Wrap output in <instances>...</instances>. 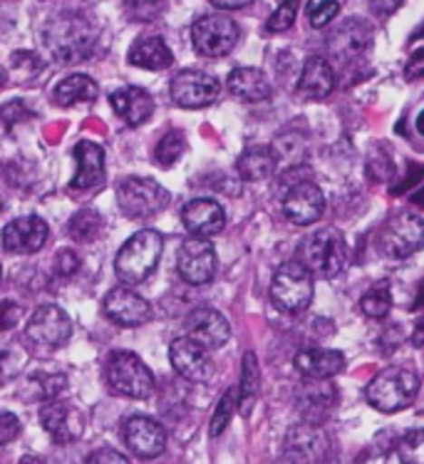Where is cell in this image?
Masks as SVG:
<instances>
[{
  "label": "cell",
  "instance_id": "obj_38",
  "mask_svg": "<svg viewBox=\"0 0 424 464\" xmlns=\"http://www.w3.org/2000/svg\"><path fill=\"white\" fill-rule=\"evenodd\" d=\"M298 5H301V0H283L274 15L268 18V23H265V30L268 33H283V30L291 28L295 23V15H298Z\"/></svg>",
  "mask_w": 424,
  "mask_h": 464
},
{
  "label": "cell",
  "instance_id": "obj_33",
  "mask_svg": "<svg viewBox=\"0 0 424 464\" xmlns=\"http://www.w3.org/2000/svg\"><path fill=\"white\" fill-rule=\"evenodd\" d=\"M360 308L368 318H385L390 308H392V294L385 281H380L370 288L368 294L360 298Z\"/></svg>",
  "mask_w": 424,
  "mask_h": 464
},
{
  "label": "cell",
  "instance_id": "obj_11",
  "mask_svg": "<svg viewBox=\"0 0 424 464\" xmlns=\"http://www.w3.org/2000/svg\"><path fill=\"white\" fill-rule=\"evenodd\" d=\"M179 276L191 285L208 284L217 274V251L208 244L207 237L187 238L177 254Z\"/></svg>",
  "mask_w": 424,
  "mask_h": 464
},
{
  "label": "cell",
  "instance_id": "obj_42",
  "mask_svg": "<svg viewBox=\"0 0 424 464\" xmlns=\"http://www.w3.org/2000/svg\"><path fill=\"white\" fill-rule=\"evenodd\" d=\"M80 268V258L72 251H60L55 258V271L60 276H72Z\"/></svg>",
  "mask_w": 424,
  "mask_h": 464
},
{
  "label": "cell",
  "instance_id": "obj_24",
  "mask_svg": "<svg viewBox=\"0 0 424 464\" xmlns=\"http://www.w3.org/2000/svg\"><path fill=\"white\" fill-rule=\"evenodd\" d=\"M332 90H335V72L330 63L323 57H311L303 65V72L298 77V95L305 100H323Z\"/></svg>",
  "mask_w": 424,
  "mask_h": 464
},
{
  "label": "cell",
  "instance_id": "obj_29",
  "mask_svg": "<svg viewBox=\"0 0 424 464\" xmlns=\"http://www.w3.org/2000/svg\"><path fill=\"white\" fill-rule=\"evenodd\" d=\"M55 102L63 107H72L77 102H94L97 100V85L92 77L70 75L55 87Z\"/></svg>",
  "mask_w": 424,
  "mask_h": 464
},
{
  "label": "cell",
  "instance_id": "obj_25",
  "mask_svg": "<svg viewBox=\"0 0 424 464\" xmlns=\"http://www.w3.org/2000/svg\"><path fill=\"white\" fill-rule=\"evenodd\" d=\"M226 87L236 100H244V102H264V100L271 97L268 77L255 67H236V70H231Z\"/></svg>",
  "mask_w": 424,
  "mask_h": 464
},
{
  "label": "cell",
  "instance_id": "obj_4",
  "mask_svg": "<svg viewBox=\"0 0 424 464\" xmlns=\"http://www.w3.org/2000/svg\"><path fill=\"white\" fill-rule=\"evenodd\" d=\"M377 254L390 261H402L424 248V218L412 211H400L390 217L377 231Z\"/></svg>",
  "mask_w": 424,
  "mask_h": 464
},
{
  "label": "cell",
  "instance_id": "obj_6",
  "mask_svg": "<svg viewBox=\"0 0 424 464\" xmlns=\"http://www.w3.org/2000/svg\"><path fill=\"white\" fill-rule=\"evenodd\" d=\"M313 278L315 276L301 261L283 264L271 281V301H274L275 308L283 313L305 311L311 305L313 294H315Z\"/></svg>",
  "mask_w": 424,
  "mask_h": 464
},
{
  "label": "cell",
  "instance_id": "obj_28",
  "mask_svg": "<svg viewBox=\"0 0 424 464\" xmlns=\"http://www.w3.org/2000/svg\"><path fill=\"white\" fill-rule=\"evenodd\" d=\"M285 442H288L285 455L291 459H318L325 452V442H323L321 432L313 425L293 427Z\"/></svg>",
  "mask_w": 424,
  "mask_h": 464
},
{
  "label": "cell",
  "instance_id": "obj_5",
  "mask_svg": "<svg viewBox=\"0 0 424 464\" xmlns=\"http://www.w3.org/2000/svg\"><path fill=\"white\" fill-rule=\"evenodd\" d=\"M419 390V378L407 368H387L370 380L365 388V400L380 412H400L415 400Z\"/></svg>",
  "mask_w": 424,
  "mask_h": 464
},
{
  "label": "cell",
  "instance_id": "obj_51",
  "mask_svg": "<svg viewBox=\"0 0 424 464\" xmlns=\"http://www.w3.org/2000/svg\"><path fill=\"white\" fill-rule=\"evenodd\" d=\"M412 343L415 345H424V313L417 318L415 331H412Z\"/></svg>",
  "mask_w": 424,
  "mask_h": 464
},
{
  "label": "cell",
  "instance_id": "obj_36",
  "mask_svg": "<svg viewBox=\"0 0 424 464\" xmlns=\"http://www.w3.org/2000/svg\"><path fill=\"white\" fill-rule=\"evenodd\" d=\"M397 457L407 464H424V430L407 432L397 445Z\"/></svg>",
  "mask_w": 424,
  "mask_h": 464
},
{
  "label": "cell",
  "instance_id": "obj_13",
  "mask_svg": "<svg viewBox=\"0 0 424 464\" xmlns=\"http://www.w3.org/2000/svg\"><path fill=\"white\" fill-rule=\"evenodd\" d=\"M323 211H325V194L311 181L293 184L288 194L283 197V214L295 227L315 224L323 217Z\"/></svg>",
  "mask_w": 424,
  "mask_h": 464
},
{
  "label": "cell",
  "instance_id": "obj_55",
  "mask_svg": "<svg viewBox=\"0 0 424 464\" xmlns=\"http://www.w3.org/2000/svg\"><path fill=\"white\" fill-rule=\"evenodd\" d=\"M0 211H3V199H0Z\"/></svg>",
  "mask_w": 424,
  "mask_h": 464
},
{
  "label": "cell",
  "instance_id": "obj_41",
  "mask_svg": "<svg viewBox=\"0 0 424 464\" xmlns=\"http://www.w3.org/2000/svg\"><path fill=\"white\" fill-rule=\"evenodd\" d=\"M20 435V420L10 412H0V447L13 442Z\"/></svg>",
  "mask_w": 424,
  "mask_h": 464
},
{
  "label": "cell",
  "instance_id": "obj_43",
  "mask_svg": "<svg viewBox=\"0 0 424 464\" xmlns=\"http://www.w3.org/2000/svg\"><path fill=\"white\" fill-rule=\"evenodd\" d=\"M405 77L410 80V82H412V80H422L424 77V48L415 50V53H412V57L407 60Z\"/></svg>",
  "mask_w": 424,
  "mask_h": 464
},
{
  "label": "cell",
  "instance_id": "obj_34",
  "mask_svg": "<svg viewBox=\"0 0 424 464\" xmlns=\"http://www.w3.org/2000/svg\"><path fill=\"white\" fill-rule=\"evenodd\" d=\"M184 147H187L184 134L174 130V132H167L164 137H161V142L157 144V152H154V157H157V161H159L161 167H171V164L184 154Z\"/></svg>",
  "mask_w": 424,
  "mask_h": 464
},
{
  "label": "cell",
  "instance_id": "obj_54",
  "mask_svg": "<svg viewBox=\"0 0 424 464\" xmlns=\"http://www.w3.org/2000/svg\"><path fill=\"white\" fill-rule=\"evenodd\" d=\"M5 85V75H3V72H0V87Z\"/></svg>",
  "mask_w": 424,
  "mask_h": 464
},
{
  "label": "cell",
  "instance_id": "obj_40",
  "mask_svg": "<svg viewBox=\"0 0 424 464\" xmlns=\"http://www.w3.org/2000/svg\"><path fill=\"white\" fill-rule=\"evenodd\" d=\"M127 13L134 20H151L159 13V0H127Z\"/></svg>",
  "mask_w": 424,
  "mask_h": 464
},
{
  "label": "cell",
  "instance_id": "obj_16",
  "mask_svg": "<svg viewBox=\"0 0 424 464\" xmlns=\"http://www.w3.org/2000/svg\"><path fill=\"white\" fill-rule=\"evenodd\" d=\"M122 437L127 447L132 450L134 455L141 457V459H154L167 447V432H164V427L157 420L144 415L130 417L122 427Z\"/></svg>",
  "mask_w": 424,
  "mask_h": 464
},
{
  "label": "cell",
  "instance_id": "obj_52",
  "mask_svg": "<svg viewBox=\"0 0 424 464\" xmlns=\"http://www.w3.org/2000/svg\"><path fill=\"white\" fill-rule=\"evenodd\" d=\"M325 3H330V0H308V8H305V13L313 15V13H315V10H321Z\"/></svg>",
  "mask_w": 424,
  "mask_h": 464
},
{
  "label": "cell",
  "instance_id": "obj_9",
  "mask_svg": "<svg viewBox=\"0 0 424 464\" xmlns=\"http://www.w3.org/2000/svg\"><path fill=\"white\" fill-rule=\"evenodd\" d=\"M169 191L154 179L130 177L117 187V201L124 217L130 218H149L159 214L161 208L169 204Z\"/></svg>",
  "mask_w": 424,
  "mask_h": 464
},
{
  "label": "cell",
  "instance_id": "obj_20",
  "mask_svg": "<svg viewBox=\"0 0 424 464\" xmlns=\"http://www.w3.org/2000/svg\"><path fill=\"white\" fill-rule=\"evenodd\" d=\"M40 422H43L45 432L55 440L57 445H67V442L77 440L82 435V427H85L82 415L75 408L65 405V402L45 405L43 412H40Z\"/></svg>",
  "mask_w": 424,
  "mask_h": 464
},
{
  "label": "cell",
  "instance_id": "obj_21",
  "mask_svg": "<svg viewBox=\"0 0 424 464\" xmlns=\"http://www.w3.org/2000/svg\"><path fill=\"white\" fill-rule=\"evenodd\" d=\"M110 104H112L117 117H122L130 127L147 122L151 112H154V100H151L149 92L134 85H124L120 90H114L110 95Z\"/></svg>",
  "mask_w": 424,
  "mask_h": 464
},
{
  "label": "cell",
  "instance_id": "obj_27",
  "mask_svg": "<svg viewBox=\"0 0 424 464\" xmlns=\"http://www.w3.org/2000/svg\"><path fill=\"white\" fill-rule=\"evenodd\" d=\"M275 154L271 147H251L238 157V174L246 181H261L268 179L275 171Z\"/></svg>",
  "mask_w": 424,
  "mask_h": 464
},
{
  "label": "cell",
  "instance_id": "obj_35",
  "mask_svg": "<svg viewBox=\"0 0 424 464\" xmlns=\"http://www.w3.org/2000/svg\"><path fill=\"white\" fill-rule=\"evenodd\" d=\"M28 382L43 400H55L67 388L65 375H55V372H35L30 375Z\"/></svg>",
  "mask_w": 424,
  "mask_h": 464
},
{
  "label": "cell",
  "instance_id": "obj_22",
  "mask_svg": "<svg viewBox=\"0 0 424 464\" xmlns=\"http://www.w3.org/2000/svg\"><path fill=\"white\" fill-rule=\"evenodd\" d=\"M77 174L72 179V189H94L104 181V152L100 144L77 142L75 144Z\"/></svg>",
  "mask_w": 424,
  "mask_h": 464
},
{
  "label": "cell",
  "instance_id": "obj_39",
  "mask_svg": "<svg viewBox=\"0 0 424 464\" xmlns=\"http://www.w3.org/2000/svg\"><path fill=\"white\" fill-rule=\"evenodd\" d=\"M328 388H330L328 382H318L315 388H308L305 392H303L301 408H303V412H305V415H311L313 408L321 410V408H325V405H332V402H335V398H328V400L323 398V392H325Z\"/></svg>",
  "mask_w": 424,
  "mask_h": 464
},
{
  "label": "cell",
  "instance_id": "obj_23",
  "mask_svg": "<svg viewBox=\"0 0 424 464\" xmlns=\"http://www.w3.org/2000/svg\"><path fill=\"white\" fill-rule=\"evenodd\" d=\"M345 368V355L340 351H325V348H311L295 355V370L311 380L335 378Z\"/></svg>",
  "mask_w": 424,
  "mask_h": 464
},
{
  "label": "cell",
  "instance_id": "obj_53",
  "mask_svg": "<svg viewBox=\"0 0 424 464\" xmlns=\"http://www.w3.org/2000/svg\"><path fill=\"white\" fill-rule=\"evenodd\" d=\"M417 132H419L424 137V110H422V112H419V117H417Z\"/></svg>",
  "mask_w": 424,
  "mask_h": 464
},
{
  "label": "cell",
  "instance_id": "obj_32",
  "mask_svg": "<svg viewBox=\"0 0 424 464\" xmlns=\"http://www.w3.org/2000/svg\"><path fill=\"white\" fill-rule=\"evenodd\" d=\"M70 237L80 241V244H90L94 238L100 237V231H102V218L97 211L92 208H82V211H77L75 217L70 218Z\"/></svg>",
  "mask_w": 424,
  "mask_h": 464
},
{
  "label": "cell",
  "instance_id": "obj_31",
  "mask_svg": "<svg viewBox=\"0 0 424 464\" xmlns=\"http://www.w3.org/2000/svg\"><path fill=\"white\" fill-rule=\"evenodd\" d=\"M370 45V33L365 28V23H348L342 25V30L338 33V43L332 40V50L338 53L340 57L350 55V53H362V50Z\"/></svg>",
  "mask_w": 424,
  "mask_h": 464
},
{
  "label": "cell",
  "instance_id": "obj_49",
  "mask_svg": "<svg viewBox=\"0 0 424 464\" xmlns=\"http://www.w3.org/2000/svg\"><path fill=\"white\" fill-rule=\"evenodd\" d=\"M370 3H372L377 15H392L402 5V0H370Z\"/></svg>",
  "mask_w": 424,
  "mask_h": 464
},
{
  "label": "cell",
  "instance_id": "obj_1",
  "mask_svg": "<svg viewBox=\"0 0 424 464\" xmlns=\"http://www.w3.org/2000/svg\"><path fill=\"white\" fill-rule=\"evenodd\" d=\"M295 261H301L315 278H335L348 264L345 238H342L338 228H318L298 244Z\"/></svg>",
  "mask_w": 424,
  "mask_h": 464
},
{
  "label": "cell",
  "instance_id": "obj_50",
  "mask_svg": "<svg viewBox=\"0 0 424 464\" xmlns=\"http://www.w3.org/2000/svg\"><path fill=\"white\" fill-rule=\"evenodd\" d=\"M211 5H217L218 10H238L246 8V5H251L254 0H208Z\"/></svg>",
  "mask_w": 424,
  "mask_h": 464
},
{
  "label": "cell",
  "instance_id": "obj_7",
  "mask_svg": "<svg viewBox=\"0 0 424 464\" xmlns=\"http://www.w3.org/2000/svg\"><path fill=\"white\" fill-rule=\"evenodd\" d=\"M107 385L124 398L144 400L154 392V375L144 362L130 351H120L110 355L107 361Z\"/></svg>",
  "mask_w": 424,
  "mask_h": 464
},
{
  "label": "cell",
  "instance_id": "obj_3",
  "mask_svg": "<svg viewBox=\"0 0 424 464\" xmlns=\"http://www.w3.org/2000/svg\"><path fill=\"white\" fill-rule=\"evenodd\" d=\"M94 43H97V33L80 15H63L53 20L45 30L47 50L65 65L87 60L94 53Z\"/></svg>",
  "mask_w": 424,
  "mask_h": 464
},
{
  "label": "cell",
  "instance_id": "obj_8",
  "mask_svg": "<svg viewBox=\"0 0 424 464\" xmlns=\"http://www.w3.org/2000/svg\"><path fill=\"white\" fill-rule=\"evenodd\" d=\"M241 30L234 20L224 13H208L194 20L191 25V43L198 55L204 57H224L228 55L238 43Z\"/></svg>",
  "mask_w": 424,
  "mask_h": 464
},
{
  "label": "cell",
  "instance_id": "obj_14",
  "mask_svg": "<svg viewBox=\"0 0 424 464\" xmlns=\"http://www.w3.org/2000/svg\"><path fill=\"white\" fill-rule=\"evenodd\" d=\"M184 331L194 343H198L207 351H218L224 348L231 338V325L224 318V313L214 308H197L187 315Z\"/></svg>",
  "mask_w": 424,
  "mask_h": 464
},
{
  "label": "cell",
  "instance_id": "obj_37",
  "mask_svg": "<svg viewBox=\"0 0 424 464\" xmlns=\"http://www.w3.org/2000/svg\"><path fill=\"white\" fill-rule=\"evenodd\" d=\"M234 410H236V390H226V392H224V398L218 400L217 410H214V417H211V427H208L211 437L224 435V430H226L228 422H231V417H234Z\"/></svg>",
  "mask_w": 424,
  "mask_h": 464
},
{
  "label": "cell",
  "instance_id": "obj_26",
  "mask_svg": "<svg viewBox=\"0 0 424 464\" xmlns=\"http://www.w3.org/2000/svg\"><path fill=\"white\" fill-rule=\"evenodd\" d=\"M127 57L134 67H141V70H167L174 65L169 45L161 38H140Z\"/></svg>",
  "mask_w": 424,
  "mask_h": 464
},
{
  "label": "cell",
  "instance_id": "obj_12",
  "mask_svg": "<svg viewBox=\"0 0 424 464\" xmlns=\"http://www.w3.org/2000/svg\"><path fill=\"white\" fill-rule=\"evenodd\" d=\"M169 361L171 368L188 382H208L214 378V361L208 358V351L191 341L188 335L171 341Z\"/></svg>",
  "mask_w": 424,
  "mask_h": 464
},
{
  "label": "cell",
  "instance_id": "obj_18",
  "mask_svg": "<svg viewBox=\"0 0 424 464\" xmlns=\"http://www.w3.org/2000/svg\"><path fill=\"white\" fill-rule=\"evenodd\" d=\"M50 228L40 217H23L3 228V246L10 254H35L47 241Z\"/></svg>",
  "mask_w": 424,
  "mask_h": 464
},
{
  "label": "cell",
  "instance_id": "obj_19",
  "mask_svg": "<svg viewBox=\"0 0 424 464\" xmlns=\"http://www.w3.org/2000/svg\"><path fill=\"white\" fill-rule=\"evenodd\" d=\"M181 221L194 237H217L226 227L224 207L214 199H194L181 208Z\"/></svg>",
  "mask_w": 424,
  "mask_h": 464
},
{
  "label": "cell",
  "instance_id": "obj_45",
  "mask_svg": "<svg viewBox=\"0 0 424 464\" xmlns=\"http://www.w3.org/2000/svg\"><path fill=\"white\" fill-rule=\"evenodd\" d=\"M30 110H25L23 107V102H8L3 110H0V117H3V122L5 124H13L18 122L20 117H30Z\"/></svg>",
  "mask_w": 424,
  "mask_h": 464
},
{
  "label": "cell",
  "instance_id": "obj_56",
  "mask_svg": "<svg viewBox=\"0 0 424 464\" xmlns=\"http://www.w3.org/2000/svg\"><path fill=\"white\" fill-rule=\"evenodd\" d=\"M0 276H3V271H0Z\"/></svg>",
  "mask_w": 424,
  "mask_h": 464
},
{
  "label": "cell",
  "instance_id": "obj_15",
  "mask_svg": "<svg viewBox=\"0 0 424 464\" xmlns=\"http://www.w3.org/2000/svg\"><path fill=\"white\" fill-rule=\"evenodd\" d=\"M25 333H28L30 341L38 343L43 348H60V345H65L70 341L72 323H70V318H67L63 308H57V305H43V308L33 313Z\"/></svg>",
  "mask_w": 424,
  "mask_h": 464
},
{
  "label": "cell",
  "instance_id": "obj_44",
  "mask_svg": "<svg viewBox=\"0 0 424 464\" xmlns=\"http://www.w3.org/2000/svg\"><path fill=\"white\" fill-rule=\"evenodd\" d=\"M338 15V3L335 0H330V3H325L321 10H315L313 15H308L313 23V28H323V25H328L330 20Z\"/></svg>",
  "mask_w": 424,
  "mask_h": 464
},
{
  "label": "cell",
  "instance_id": "obj_46",
  "mask_svg": "<svg viewBox=\"0 0 424 464\" xmlns=\"http://www.w3.org/2000/svg\"><path fill=\"white\" fill-rule=\"evenodd\" d=\"M18 372V358L13 353H0V382H5Z\"/></svg>",
  "mask_w": 424,
  "mask_h": 464
},
{
  "label": "cell",
  "instance_id": "obj_2",
  "mask_svg": "<svg viewBox=\"0 0 424 464\" xmlns=\"http://www.w3.org/2000/svg\"><path fill=\"white\" fill-rule=\"evenodd\" d=\"M161 251H164V238L159 231H154V228L137 231L132 238H127V244L120 248V254L114 258L117 278L130 285L144 284L159 264Z\"/></svg>",
  "mask_w": 424,
  "mask_h": 464
},
{
  "label": "cell",
  "instance_id": "obj_47",
  "mask_svg": "<svg viewBox=\"0 0 424 464\" xmlns=\"http://www.w3.org/2000/svg\"><path fill=\"white\" fill-rule=\"evenodd\" d=\"M87 462H130V459L117 450H97L92 455H87Z\"/></svg>",
  "mask_w": 424,
  "mask_h": 464
},
{
  "label": "cell",
  "instance_id": "obj_48",
  "mask_svg": "<svg viewBox=\"0 0 424 464\" xmlns=\"http://www.w3.org/2000/svg\"><path fill=\"white\" fill-rule=\"evenodd\" d=\"M18 315L20 311L13 304H8V301H5V304H0V331L10 328L13 323L18 321Z\"/></svg>",
  "mask_w": 424,
  "mask_h": 464
},
{
  "label": "cell",
  "instance_id": "obj_10",
  "mask_svg": "<svg viewBox=\"0 0 424 464\" xmlns=\"http://www.w3.org/2000/svg\"><path fill=\"white\" fill-rule=\"evenodd\" d=\"M218 97H221V82L201 70H181L171 80V100L187 110L208 107L217 102Z\"/></svg>",
  "mask_w": 424,
  "mask_h": 464
},
{
  "label": "cell",
  "instance_id": "obj_30",
  "mask_svg": "<svg viewBox=\"0 0 424 464\" xmlns=\"http://www.w3.org/2000/svg\"><path fill=\"white\" fill-rule=\"evenodd\" d=\"M258 390H261V368L255 361V353L248 351L244 355V368H241V400H238V408L244 415L251 412V405L258 398Z\"/></svg>",
  "mask_w": 424,
  "mask_h": 464
},
{
  "label": "cell",
  "instance_id": "obj_17",
  "mask_svg": "<svg viewBox=\"0 0 424 464\" xmlns=\"http://www.w3.org/2000/svg\"><path fill=\"white\" fill-rule=\"evenodd\" d=\"M102 308L110 321L124 328H137L151 318V305L140 294H134L132 288H124V285L112 288L104 295Z\"/></svg>",
  "mask_w": 424,
  "mask_h": 464
}]
</instances>
